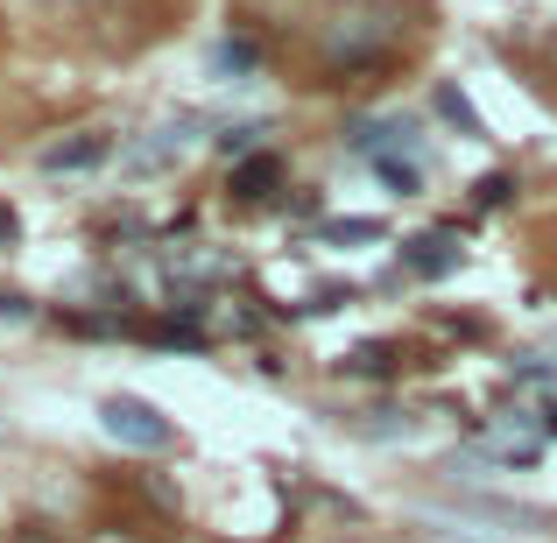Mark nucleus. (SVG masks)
I'll list each match as a JSON object with an SVG mask.
<instances>
[{
	"label": "nucleus",
	"mask_w": 557,
	"mask_h": 543,
	"mask_svg": "<svg viewBox=\"0 0 557 543\" xmlns=\"http://www.w3.org/2000/svg\"><path fill=\"white\" fill-rule=\"evenodd\" d=\"M275 184H283V156H247V163L233 170V198H247V205H261Z\"/></svg>",
	"instance_id": "5"
},
{
	"label": "nucleus",
	"mask_w": 557,
	"mask_h": 543,
	"mask_svg": "<svg viewBox=\"0 0 557 543\" xmlns=\"http://www.w3.org/2000/svg\"><path fill=\"white\" fill-rule=\"evenodd\" d=\"M437 113H445V121H459L466 135H487V127H480V113H473V99H466L459 85H437Z\"/></svg>",
	"instance_id": "8"
},
{
	"label": "nucleus",
	"mask_w": 557,
	"mask_h": 543,
	"mask_svg": "<svg viewBox=\"0 0 557 543\" xmlns=\"http://www.w3.org/2000/svg\"><path fill=\"white\" fill-rule=\"evenodd\" d=\"M403 269H409V275H431V283H437V275H451V269H459V226L417 233V240L403 247Z\"/></svg>",
	"instance_id": "3"
},
{
	"label": "nucleus",
	"mask_w": 557,
	"mask_h": 543,
	"mask_svg": "<svg viewBox=\"0 0 557 543\" xmlns=\"http://www.w3.org/2000/svg\"><path fill=\"white\" fill-rule=\"evenodd\" d=\"M14 543H50V536H36V530H22V536H14Z\"/></svg>",
	"instance_id": "14"
},
{
	"label": "nucleus",
	"mask_w": 557,
	"mask_h": 543,
	"mask_svg": "<svg viewBox=\"0 0 557 543\" xmlns=\"http://www.w3.org/2000/svg\"><path fill=\"white\" fill-rule=\"evenodd\" d=\"M99 423H107L113 445H135V452H163L170 445V417H156L141 395H107V403H99Z\"/></svg>",
	"instance_id": "1"
},
{
	"label": "nucleus",
	"mask_w": 557,
	"mask_h": 543,
	"mask_svg": "<svg viewBox=\"0 0 557 543\" xmlns=\"http://www.w3.org/2000/svg\"><path fill=\"white\" fill-rule=\"evenodd\" d=\"M198 127H205L198 113H177V121H163L149 141H135V149H127L121 163L135 170V177H149V170H163V163H177V156H190V149H198Z\"/></svg>",
	"instance_id": "2"
},
{
	"label": "nucleus",
	"mask_w": 557,
	"mask_h": 543,
	"mask_svg": "<svg viewBox=\"0 0 557 543\" xmlns=\"http://www.w3.org/2000/svg\"><path fill=\"white\" fill-rule=\"evenodd\" d=\"M381 184H395V190H403V198H409V190H423V170H417V156H381Z\"/></svg>",
	"instance_id": "9"
},
{
	"label": "nucleus",
	"mask_w": 557,
	"mask_h": 543,
	"mask_svg": "<svg viewBox=\"0 0 557 543\" xmlns=\"http://www.w3.org/2000/svg\"><path fill=\"white\" fill-rule=\"evenodd\" d=\"M255 141H261V121H240V127H226V135H219V149H226V156H240V163H247V156H261Z\"/></svg>",
	"instance_id": "11"
},
{
	"label": "nucleus",
	"mask_w": 557,
	"mask_h": 543,
	"mask_svg": "<svg viewBox=\"0 0 557 543\" xmlns=\"http://www.w3.org/2000/svg\"><path fill=\"white\" fill-rule=\"evenodd\" d=\"M381 233H388V226H381V219H332V226H325V240H381Z\"/></svg>",
	"instance_id": "10"
},
{
	"label": "nucleus",
	"mask_w": 557,
	"mask_h": 543,
	"mask_svg": "<svg viewBox=\"0 0 557 543\" xmlns=\"http://www.w3.org/2000/svg\"><path fill=\"white\" fill-rule=\"evenodd\" d=\"M92 543H135V536H113V530H107V536H92Z\"/></svg>",
	"instance_id": "15"
},
{
	"label": "nucleus",
	"mask_w": 557,
	"mask_h": 543,
	"mask_svg": "<svg viewBox=\"0 0 557 543\" xmlns=\"http://www.w3.org/2000/svg\"><path fill=\"white\" fill-rule=\"evenodd\" d=\"M381 42H388V14H360L354 28H332L325 57H332V64H339V57H346V64H360V57H374Z\"/></svg>",
	"instance_id": "4"
},
{
	"label": "nucleus",
	"mask_w": 557,
	"mask_h": 543,
	"mask_svg": "<svg viewBox=\"0 0 557 543\" xmlns=\"http://www.w3.org/2000/svg\"><path fill=\"white\" fill-rule=\"evenodd\" d=\"M255 64H261V50H255L247 36H226V42L212 50V71H219V78H247Z\"/></svg>",
	"instance_id": "7"
},
{
	"label": "nucleus",
	"mask_w": 557,
	"mask_h": 543,
	"mask_svg": "<svg viewBox=\"0 0 557 543\" xmlns=\"http://www.w3.org/2000/svg\"><path fill=\"white\" fill-rule=\"evenodd\" d=\"M99 156H107V135H78V141H50V149H42V170H92Z\"/></svg>",
	"instance_id": "6"
},
{
	"label": "nucleus",
	"mask_w": 557,
	"mask_h": 543,
	"mask_svg": "<svg viewBox=\"0 0 557 543\" xmlns=\"http://www.w3.org/2000/svg\"><path fill=\"white\" fill-rule=\"evenodd\" d=\"M0 240H14V212H8V205H0Z\"/></svg>",
	"instance_id": "13"
},
{
	"label": "nucleus",
	"mask_w": 557,
	"mask_h": 543,
	"mask_svg": "<svg viewBox=\"0 0 557 543\" xmlns=\"http://www.w3.org/2000/svg\"><path fill=\"white\" fill-rule=\"evenodd\" d=\"M354 374H388V346H360V354H346Z\"/></svg>",
	"instance_id": "12"
},
{
	"label": "nucleus",
	"mask_w": 557,
	"mask_h": 543,
	"mask_svg": "<svg viewBox=\"0 0 557 543\" xmlns=\"http://www.w3.org/2000/svg\"><path fill=\"white\" fill-rule=\"evenodd\" d=\"M550 431H557V409H550Z\"/></svg>",
	"instance_id": "16"
}]
</instances>
